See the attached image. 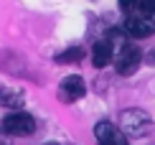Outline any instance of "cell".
<instances>
[{"label":"cell","mask_w":155,"mask_h":145,"mask_svg":"<svg viewBox=\"0 0 155 145\" xmlns=\"http://www.w3.org/2000/svg\"><path fill=\"white\" fill-rule=\"evenodd\" d=\"M94 135H97V140H99V145H130L127 143V137L120 133V127H114L112 122H97V127H94Z\"/></svg>","instance_id":"6"},{"label":"cell","mask_w":155,"mask_h":145,"mask_svg":"<svg viewBox=\"0 0 155 145\" xmlns=\"http://www.w3.org/2000/svg\"><path fill=\"white\" fill-rule=\"evenodd\" d=\"M46 145H56V143H46Z\"/></svg>","instance_id":"12"},{"label":"cell","mask_w":155,"mask_h":145,"mask_svg":"<svg viewBox=\"0 0 155 145\" xmlns=\"http://www.w3.org/2000/svg\"><path fill=\"white\" fill-rule=\"evenodd\" d=\"M125 33L132 38H147L155 33V23L147 15H127L125 18Z\"/></svg>","instance_id":"5"},{"label":"cell","mask_w":155,"mask_h":145,"mask_svg":"<svg viewBox=\"0 0 155 145\" xmlns=\"http://www.w3.org/2000/svg\"><path fill=\"white\" fill-rule=\"evenodd\" d=\"M135 8L140 10V15H155V0H137V5Z\"/></svg>","instance_id":"10"},{"label":"cell","mask_w":155,"mask_h":145,"mask_svg":"<svg viewBox=\"0 0 155 145\" xmlns=\"http://www.w3.org/2000/svg\"><path fill=\"white\" fill-rule=\"evenodd\" d=\"M135 5H137V0H120V8L125 10V13H127V10H132Z\"/></svg>","instance_id":"11"},{"label":"cell","mask_w":155,"mask_h":145,"mask_svg":"<svg viewBox=\"0 0 155 145\" xmlns=\"http://www.w3.org/2000/svg\"><path fill=\"white\" fill-rule=\"evenodd\" d=\"M81 56H84V49L74 46V49H66L59 59H56V61H59V64H71V61H74V64H76V61H81Z\"/></svg>","instance_id":"9"},{"label":"cell","mask_w":155,"mask_h":145,"mask_svg":"<svg viewBox=\"0 0 155 145\" xmlns=\"http://www.w3.org/2000/svg\"><path fill=\"white\" fill-rule=\"evenodd\" d=\"M112 56H114V49H112L109 41H97L94 43V49H92V64L97 69H104L107 64L112 61Z\"/></svg>","instance_id":"7"},{"label":"cell","mask_w":155,"mask_h":145,"mask_svg":"<svg viewBox=\"0 0 155 145\" xmlns=\"http://www.w3.org/2000/svg\"><path fill=\"white\" fill-rule=\"evenodd\" d=\"M0 104H3V107L18 110V107H23V94H21V92H13V89H3V87H0Z\"/></svg>","instance_id":"8"},{"label":"cell","mask_w":155,"mask_h":145,"mask_svg":"<svg viewBox=\"0 0 155 145\" xmlns=\"http://www.w3.org/2000/svg\"><path fill=\"white\" fill-rule=\"evenodd\" d=\"M3 133L5 135H15V137H25L36 133V120L28 112H10L3 120Z\"/></svg>","instance_id":"3"},{"label":"cell","mask_w":155,"mask_h":145,"mask_svg":"<svg viewBox=\"0 0 155 145\" xmlns=\"http://www.w3.org/2000/svg\"><path fill=\"white\" fill-rule=\"evenodd\" d=\"M112 61H114V69H117L120 76H130V74L137 71L140 61H143V54H140V49L135 43H125L117 54L112 56Z\"/></svg>","instance_id":"2"},{"label":"cell","mask_w":155,"mask_h":145,"mask_svg":"<svg viewBox=\"0 0 155 145\" xmlns=\"http://www.w3.org/2000/svg\"><path fill=\"white\" fill-rule=\"evenodd\" d=\"M153 130V120L145 110H125L120 115V133L125 137H145Z\"/></svg>","instance_id":"1"},{"label":"cell","mask_w":155,"mask_h":145,"mask_svg":"<svg viewBox=\"0 0 155 145\" xmlns=\"http://www.w3.org/2000/svg\"><path fill=\"white\" fill-rule=\"evenodd\" d=\"M84 94H87V84H84L81 76L71 74V76H64L61 79V84H59V99L61 102H66V104L79 102Z\"/></svg>","instance_id":"4"}]
</instances>
